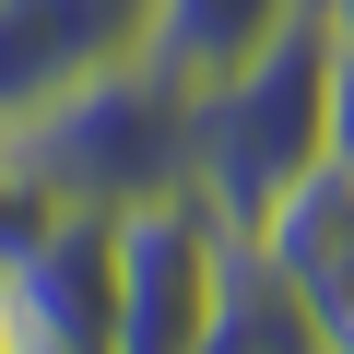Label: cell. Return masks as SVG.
Returning <instances> with one entry per match:
<instances>
[{"label": "cell", "mask_w": 354, "mask_h": 354, "mask_svg": "<svg viewBox=\"0 0 354 354\" xmlns=\"http://www.w3.org/2000/svg\"><path fill=\"white\" fill-rule=\"evenodd\" d=\"M236 260H248V236L201 189L118 213V354H201L213 319H225Z\"/></svg>", "instance_id": "3"}, {"label": "cell", "mask_w": 354, "mask_h": 354, "mask_svg": "<svg viewBox=\"0 0 354 354\" xmlns=\"http://www.w3.org/2000/svg\"><path fill=\"white\" fill-rule=\"evenodd\" d=\"M142 48V0H0V130Z\"/></svg>", "instance_id": "4"}, {"label": "cell", "mask_w": 354, "mask_h": 354, "mask_svg": "<svg viewBox=\"0 0 354 354\" xmlns=\"http://www.w3.org/2000/svg\"><path fill=\"white\" fill-rule=\"evenodd\" d=\"M12 153L48 177V201L59 213H142V201H177L189 189V95H177L142 48L83 71L59 106H36L12 130Z\"/></svg>", "instance_id": "2"}, {"label": "cell", "mask_w": 354, "mask_h": 354, "mask_svg": "<svg viewBox=\"0 0 354 354\" xmlns=\"http://www.w3.org/2000/svg\"><path fill=\"white\" fill-rule=\"evenodd\" d=\"M260 260H272V283L295 295V319H307V342L319 354H354V177L342 165H319L307 189L248 236Z\"/></svg>", "instance_id": "5"}, {"label": "cell", "mask_w": 354, "mask_h": 354, "mask_svg": "<svg viewBox=\"0 0 354 354\" xmlns=\"http://www.w3.org/2000/svg\"><path fill=\"white\" fill-rule=\"evenodd\" d=\"M330 165L354 177V48H330Z\"/></svg>", "instance_id": "9"}, {"label": "cell", "mask_w": 354, "mask_h": 354, "mask_svg": "<svg viewBox=\"0 0 354 354\" xmlns=\"http://www.w3.org/2000/svg\"><path fill=\"white\" fill-rule=\"evenodd\" d=\"M201 354H319V342H307V319H295V295L272 283V260H260V248L236 260L225 319H213V342H201Z\"/></svg>", "instance_id": "7"}, {"label": "cell", "mask_w": 354, "mask_h": 354, "mask_svg": "<svg viewBox=\"0 0 354 354\" xmlns=\"http://www.w3.org/2000/svg\"><path fill=\"white\" fill-rule=\"evenodd\" d=\"M307 12H319V0H142V59L177 95H201V83L248 71L260 48H283Z\"/></svg>", "instance_id": "6"}, {"label": "cell", "mask_w": 354, "mask_h": 354, "mask_svg": "<svg viewBox=\"0 0 354 354\" xmlns=\"http://www.w3.org/2000/svg\"><path fill=\"white\" fill-rule=\"evenodd\" d=\"M319 36H330V48H354V0H319Z\"/></svg>", "instance_id": "10"}, {"label": "cell", "mask_w": 354, "mask_h": 354, "mask_svg": "<svg viewBox=\"0 0 354 354\" xmlns=\"http://www.w3.org/2000/svg\"><path fill=\"white\" fill-rule=\"evenodd\" d=\"M48 236H59V201H48V177L12 153V130H0V283H12Z\"/></svg>", "instance_id": "8"}, {"label": "cell", "mask_w": 354, "mask_h": 354, "mask_svg": "<svg viewBox=\"0 0 354 354\" xmlns=\"http://www.w3.org/2000/svg\"><path fill=\"white\" fill-rule=\"evenodd\" d=\"M0 354H24V342H12V295H0Z\"/></svg>", "instance_id": "11"}, {"label": "cell", "mask_w": 354, "mask_h": 354, "mask_svg": "<svg viewBox=\"0 0 354 354\" xmlns=\"http://www.w3.org/2000/svg\"><path fill=\"white\" fill-rule=\"evenodd\" d=\"M319 165H330V36L307 12L283 48H260L248 71L189 95V189L236 236H260Z\"/></svg>", "instance_id": "1"}]
</instances>
